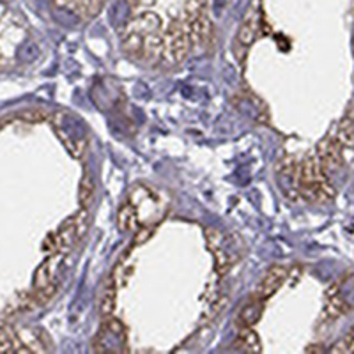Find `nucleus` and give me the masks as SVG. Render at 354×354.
Wrapping results in <instances>:
<instances>
[{"label":"nucleus","instance_id":"12","mask_svg":"<svg viewBox=\"0 0 354 354\" xmlns=\"http://www.w3.org/2000/svg\"><path fill=\"white\" fill-rule=\"evenodd\" d=\"M117 227L124 232H131L139 228V215L133 204H123L117 213Z\"/></svg>","mask_w":354,"mask_h":354},{"label":"nucleus","instance_id":"2","mask_svg":"<svg viewBox=\"0 0 354 354\" xmlns=\"http://www.w3.org/2000/svg\"><path fill=\"white\" fill-rule=\"evenodd\" d=\"M190 38H188V23L185 20H174L165 36L163 60L169 64H181L190 54Z\"/></svg>","mask_w":354,"mask_h":354},{"label":"nucleus","instance_id":"23","mask_svg":"<svg viewBox=\"0 0 354 354\" xmlns=\"http://www.w3.org/2000/svg\"><path fill=\"white\" fill-rule=\"evenodd\" d=\"M152 236V227H142V228H137V234H135V245H143L149 237Z\"/></svg>","mask_w":354,"mask_h":354},{"label":"nucleus","instance_id":"20","mask_svg":"<svg viewBox=\"0 0 354 354\" xmlns=\"http://www.w3.org/2000/svg\"><path fill=\"white\" fill-rule=\"evenodd\" d=\"M204 236H206L207 248L211 250V252L213 250H216V248H220V246L225 245L224 232L218 231V228H215V227L204 228Z\"/></svg>","mask_w":354,"mask_h":354},{"label":"nucleus","instance_id":"18","mask_svg":"<svg viewBox=\"0 0 354 354\" xmlns=\"http://www.w3.org/2000/svg\"><path fill=\"white\" fill-rule=\"evenodd\" d=\"M213 255H215V270L216 273L220 274V276H224V274H227L228 268H231L232 261H231V255H228V252L225 250V245L220 246V248L213 250Z\"/></svg>","mask_w":354,"mask_h":354},{"label":"nucleus","instance_id":"24","mask_svg":"<svg viewBox=\"0 0 354 354\" xmlns=\"http://www.w3.org/2000/svg\"><path fill=\"white\" fill-rule=\"evenodd\" d=\"M126 2L131 5V8H137L139 4H142V0H126Z\"/></svg>","mask_w":354,"mask_h":354},{"label":"nucleus","instance_id":"15","mask_svg":"<svg viewBox=\"0 0 354 354\" xmlns=\"http://www.w3.org/2000/svg\"><path fill=\"white\" fill-rule=\"evenodd\" d=\"M335 139L338 140L342 148H349L354 149V119L353 117H344L340 121L337 128V137Z\"/></svg>","mask_w":354,"mask_h":354},{"label":"nucleus","instance_id":"8","mask_svg":"<svg viewBox=\"0 0 354 354\" xmlns=\"http://www.w3.org/2000/svg\"><path fill=\"white\" fill-rule=\"evenodd\" d=\"M209 34H211V21L206 16V13L188 23V38H190L191 47H202Z\"/></svg>","mask_w":354,"mask_h":354},{"label":"nucleus","instance_id":"3","mask_svg":"<svg viewBox=\"0 0 354 354\" xmlns=\"http://www.w3.org/2000/svg\"><path fill=\"white\" fill-rule=\"evenodd\" d=\"M342 145L338 143L337 139H324L320 140L317 145V158L326 174L337 172L344 167V154H342Z\"/></svg>","mask_w":354,"mask_h":354},{"label":"nucleus","instance_id":"11","mask_svg":"<svg viewBox=\"0 0 354 354\" xmlns=\"http://www.w3.org/2000/svg\"><path fill=\"white\" fill-rule=\"evenodd\" d=\"M55 131H57V135L60 137V140H62L64 148L68 149V152L71 154L75 160H80V158H84V152L85 149H87V142H85V139H80V137H73L69 131H64L60 130L59 126H55Z\"/></svg>","mask_w":354,"mask_h":354},{"label":"nucleus","instance_id":"16","mask_svg":"<svg viewBox=\"0 0 354 354\" xmlns=\"http://www.w3.org/2000/svg\"><path fill=\"white\" fill-rule=\"evenodd\" d=\"M94 193H96V185H94V177L88 172L84 174L80 181V191H78V200H80V207L88 209L94 200Z\"/></svg>","mask_w":354,"mask_h":354},{"label":"nucleus","instance_id":"9","mask_svg":"<svg viewBox=\"0 0 354 354\" xmlns=\"http://www.w3.org/2000/svg\"><path fill=\"white\" fill-rule=\"evenodd\" d=\"M55 236H57V243H59V253H64L68 252V250L73 248V245L76 243V239H78V228H76V224H75V218H69L66 220L62 225H60V228L57 232H55Z\"/></svg>","mask_w":354,"mask_h":354},{"label":"nucleus","instance_id":"5","mask_svg":"<svg viewBox=\"0 0 354 354\" xmlns=\"http://www.w3.org/2000/svg\"><path fill=\"white\" fill-rule=\"evenodd\" d=\"M338 291H340V287L331 285L328 294H326L324 312H322V320L324 322H333V320L340 319L342 316H346L347 310H349V305L346 303V300L342 298Z\"/></svg>","mask_w":354,"mask_h":354},{"label":"nucleus","instance_id":"14","mask_svg":"<svg viewBox=\"0 0 354 354\" xmlns=\"http://www.w3.org/2000/svg\"><path fill=\"white\" fill-rule=\"evenodd\" d=\"M115 301H117V285L112 279H110L108 285L105 287V291L99 300V312L103 317H112L115 310Z\"/></svg>","mask_w":354,"mask_h":354},{"label":"nucleus","instance_id":"4","mask_svg":"<svg viewBox=\"0 0 354 354\" xmlns=\"http://www.w3.org/2000/svg\"><path fill=\"white\" fill-rule=\"evenodd\" d=\"M287 268H283V266H273V268H270V270L266 271V274L262 276V280L259 282L257 289H255V294L257 298H261V300H270L271 296L274 294V292L279 291L280 287H282V283L285 282L287 279Z\"/></svg>","mask_w":354,"mask_h":354},{"label":"nucleus","instance_id":"7","mask_svg":"<svg viewBox=\"0 0 354 354\" xmlns=\"http://www.w3.org/2000/svg\"><path fill=\"white\" fill-rule=\"evenodd\" d=\"M163 50H165V38L161 36L160 30L143 38L142 57L148 60V62L158 64L160 60H163Z\"/></svg>","mask_w":354,"mask_h":354},{"label":"nucleus","instance_id":"1","mask_svg":"<svg viewBox=\"0 0 354 354\" xmlns=\"http://www.w3.org/2000/svg\"><path fill=\"white\" fill-rule=\"evenodd\" d=\"M296 190L308 202H329L335 197V188L329 176L322 170L317 154L310 152L296 167Z\"/></svg>","mask_w":354,"mask_h":354},{"label":"nucleus","instance_id":"17","mask_svg":"<svg viewBox=\"0 0 354 354\" xmlns=\"http://www.w3.org/2000/svg\"><path fill=\"white\" fill-rule=\"evenodd\" d=\"M255 36H257V23L252 18H248V20L243 21V25L237 32V43L243 47H250L255 41Z\"/></svg>","mask_w":354,"mask_h":354},{"label":"nucleus","instance_id":"10","mask_svg":"<svg viewBox=\"0 0 354 354\" xmlns=\"http://www.w3.org/2000/svg\"><path fill=\"white\" fill-rule=\"evenodd\" d=\"M262 310H264V300L257 298V296H253L252 300L245 305V307L241 308L239 316H237V322H239L243 328L245 326H250L252 328L262 316Z\"/></svg>","mask_w":354,"mask_h":354},{"label":"nucleus","instance_id":"21","mask_svg":"<svg viewBox=\"0 0 354 354\" xmlns=\"http://www.w3.org/2000/svg\"><path fill=\"white\" fill-rule=\"evenodd\" d=\"M103 8V0H80L78 4V13L85 18L96 16Z\"/></svg>","mask_w":354,"mask_h":354},{"label":"nucleus","instance_id":"22","mask_svg":"<svg viewBox=\"0 0 354 354\" xmlns=\"http://www.w3.org/2000/svg\"><path fill=\"white\" fill-rule=\"evenodd\" d=\"M21 119H25V121H29V123H41V121H45V119L51 117L48 112H45V110H25V112H21L20 115Z\"/></svg>","mask_w":354,"mask_h":354},{"label":"nucleus","instance_id":"19","mask_svg":"<svg viewBox=\"0 0 354 354\" xmlns=\"http://www.w3.org/2000/svg\"><path fill=\"white\" fill-rule=\"evenodd\" d=\"M207 0H188L185 5V18L182 20L186 23H191L195 18H198L200 14H204V9H206Z\"/></svg>","mask_w":354,"mask_h":354},{"label":"nucleus","instance_id":"6","mask_svg":"<svg viewBox=\"0 0 354 354\" xmlns=\"http://www.w3.org/2000/svg\"><path fill=\"white\" fill-rule=\"evenodd\" d=\"M161 27V20L154 13H143L140 16H137L135 20H131L126 25L124 32H130V34H137L140 38H145V36L152 34V32H158Z\"/></svg>","mask_w":354,"mask_h":354},{"label":"nucleus","instance_id":"13","mask_svg":"<svg viewBox=\"0 0 354 354\" xmlns=\"http://www.w3.org/2000/svg\"><path fill=\"white\" fill-rule=\"evenodd\" d=\"M236 349L245 351V353H261L262 351L259 335L255 333L250 326H245V328L239 331V337H237L236 342Z\"/></svg>","mask_w":354,"mask_h":354}]
</instances>
